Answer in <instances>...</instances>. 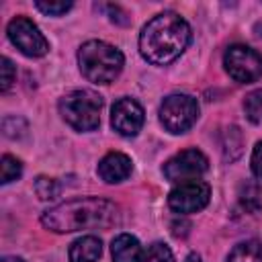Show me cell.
<instances>
[{
	"mask_svg": "<svg viewBox=\"0 0 262 262\" xmlns=\"http://www.w3.org/2000/svg\"><path fill=\"white\" fill-rule=\"evenodd\" d=\"M119 221V209L106 199H74L51 207L41 213L43 227L55 233H70L78 229H98L111 227Z\"/></svg>",
	"mask_w": 262,
	"mask_h": 262,
	"instance_id": "6da1fadb",
	"label": "cell"
},
{
	"mask_svg": "<svg viewBox=\"0 0 262 262\" xmlns=\"http://www.w3.org/2000/svg\"><path fill=\"white\" fill-rule=\"evenodd\" d=\"M190 43V27L176 12L156 14L139 35L141 55L156 66L174 61Z\"/></svg>",
	"mask_w": 262,
	"mask_h": 262,
	"instance_id": "7a4b0ae2",
	"label": "cell"
},
{
	"mask_svg": "<svg viewBox=\"0 0 262 262\" xmlns=\"http://www.w3.org/2000/svg\"><path fill=\"white\" fill-rule=\"evenodd\" d=\"M78 63L82 76L92 84H111L121 74L125 57L123 53L104 41H86L78 51Z\"/></svg>",
	"mask_w": 262,
	"mask_h": 262,
	"instance_id": "3957f363",
	"label": "cell"
},
{
	"mask_svg": "<svg viewBox=\"0 0 262 262\" xmlns=\"http://www.w3.org/2000/svg\"><path fill=\"white\" fill-rule=\"evenodd\" d=\"M102 96L92 90H74L59 100L63 121L76 131H92L100 123Z\"/></svg>",
	"mask_w": 262,
	"mask_h": 262,
	"instance_id": "277c9868",
	"label": "cell"
},
{
	"mask_svg": "<svg viewBox=\"0 0 262 262\" xmlns=\"http://www.w3.org/2000/svg\"><path fill=\"white\" fill-rule=\"evenodd\" d=\"M199 117V102L188 94H170L160 106V121L170 133L188 131Z\"/></svg>",
	"mask_w": 262,
	"mask_h": 262,
	"instance_id": "5b68a950",
	"label": "cell"
},
{
	"mask_svg": "<svg viewBox=\"0 0 262 262\" xmlns=\"http://www.w3.org/2000/svg\"><path fill=\"white\" fill-rule=\"evenodd\" d=\"M223 66L227 74L242 84L262 78V55L248 45H231L223 55Z\"/></svg>",
	"mask_w": 262,
	"mask_h": 262,
	"instance_id": "8992f818",
	"label": "cell"
},
{
	"mask_svg": "<svg viewBox=\"0 0 262 262\" xmlns=\"http://www.w3.org/2000/svg\"><path fill=\"white\" fill-rule=\"evenodd\" d=\"M8 39L10 43L25 55L29 57H41L49 51V43L43 37V33L39 31V27L27 18V16H16L8 23Z\"/></svg>",
	"mask_w": 262,
	"mask_h": 262,
	"instance_id": "52a82bcc",
	"label": "cell"
},
{
	"mask_svg": "<svg viewBox=\"0 0 262 262\" xmlns=\"http://www.w3.org/2000/svg\"><path fill=\"white\" fill-rule=\"evenodd\" d=\"M209 168V160L199 149H184L164 164V176L170 182H190L203 176Z\"/></svg>",
	"mask_w": 262,
	"mask_h": 262,
	"instance_id": "ba28073f",
	"label": "cell"
},
{
	"mask_svg": "<svg viewBox=\"0 0 262 262\" xmlns=\"http://www.w3.org/2000/svg\"><path fill=\"white\" fill-rule=\"evenodd\" d=\"M211 199V188L207 182L190 180L182 182L168 194V205L176 213H196L207 207Z\"/></svg>",
	"mask_w": 262,
	"mask_h": 262,
	"instance_id": "9c48e42d",
	"label": "cell"
},
{
	"mask_svg": "<svg viewBox=\"0 0 262 262\" xmlns=\"http://www.w3.org/2000/svg\"><path fill=\"white\" fill-rule=\"evenodd\" d=\"M143 108L137 100L133 98H119L113 104L111 111V125L117 133L125 137H133L141 131L143 127Z\"/></svg>",
	"mask_w": 262,
	"mask_h": 262,
	"instance_id": "30bf717a",
	"label": "cell"
},
{
	"mask_svg": "<svg viewBox=\"0 0 262 262\" xmlns=\"http://www.w3.org/2000/svg\"><path fill=\"white\" fill-rule=\"evenodd\" d=\"M131 170H133L131 158L121 151H111L98 162V176L108 184L123 182L125 178L131 176Z\"/></svg>",
	"mask_w": 262,
	"mask_h": 262,
	"instance_id": "8fae6325",
	"label": "cell"
},
{
	"mask_svg": "<svg viewBox=\"0 0 262 262\" xmlns=\"http://www.w3.org/2000/svg\"><path fill=\"white\" fill-rule=\"evenodd\" d=\"M111 252H113V262H141V256H143L139 239L129 233L117 235L113 239Z\"/></svg>",
	"mask_w": 262,
	"mask_h": 262,
	"instance_id": "7c38bea8",
	"label": "cell"
},
{
	"mask_svg": "<svg viewBox=\"0 0 262 262\" xmlns=\"http://www.w3.org/2000/svg\"><path fill=\"white\" fill-rule=\"evenodd\" d=\"M102 254V244L94 235H84L70 246V262H96Z\"/></svg>",
	"mask_w": 262,
	"mask_h": 262,
	"instance_id": "4fadbf2b",
	"label": "cell"
},
{
	"mask_svg": "<svg viewBox=\"0 0 262 262\" xmlns=\"http://www.w3.org/2000/svg\"><path fill=\"white\" fill-rule=\"evenodd\" d=\"M227 262H262V244L258 239H246L233 246Z\"/></svg>",
	"mask_w": 262,
	"mask_h": 262,
	"instance_id": "5bb4252c",
	"label": "cell"
},
{
	"mask_svg": "<svg viewBox=\"0 0 262 262\" xmlns=\"http://www.w3.org/2000/svg\"><path fill=\"white\" fill-rule=\"evenodd\" d=\"M239 205L250 213H258L262 209V192L256 182H244L239 186Z\"/></svg>",
	"mask_w": 262,
	"mask_h": 262,
	"instance_id": "9a60e30c",
	"label": "cell"
},
{
	"mask_svg": "<svg viewBox=\"0 0 262 262\" xmlns=\"http://www.w3.org/2000/svg\"><path fill=\"white\" fill-rule=\"evenodd\" d=\"M223 151L225 160H235L242 154V131L237 127H227L223 133Z\"/></svg>",
	"mask_w": 262,
	"mask_h": 262,
	"instance_id": "2e32d148",
	"label": "cell"
},
{
	"mask_svg": "<svg viewBox=\"0 0 262 262\" xmlns=\"http://www.w3.org/2000/svg\"><path fill=\"white\" fill-rule=\"evenodd\" d=\"M244 113L252 123L262 121V90H254L244 98Z\"/></svg>",
	"mask_w": 262,
	"mask_h": 262,
	"instance_id": "e0dca14e",
	"label": "cell"
},
{
	"mask_svg": "<svg viewBox=\"0 0 262 262\" xmlns=\"http://www.w3.org/2000/svg\"><path fill=\"white\" fill-rule=\"evenodd\" d=\"M141 262H174V256L170 252V248L162 242H154L151 246H147V250L141 256Z\"/></svg>",
	"mask_w": 262,
	"mask_h": 262,
	"instance_id": "ac0fdd59",
	"label": "cell"
},
{
	"mask_svg": "<svg viewBox=\"0 0 262 262\" xmlns=\"http://www.w3.org/2000/svg\"><path fill=\"white\" fill-rule=\"evenodd\" d=\"M61 186L57 184V180L53 178H47V176H39L35 180V192L41 201H49V199H55L59 194Z\"/></svg>",
	"mask_w": 262,
	"mask_h": 262,
	"instance_id": "d6986e66",
	"label": "cell"
},
{
	"mask_svg": "<svg viewBox=\"0 0 262 262\" xmlns=\"http://www.w3.org/2000/svg\"><path fill=\"white\" fill-rule=\"evenodd\" d=\"M23 172V164L12 158V156H2V184H8L12 180H16Z\"/></svg>",
	"mask_w": 262,
	"mask_h": 262,
	"instance_id": "ffe728a7",
	"label": "cell"
},
{
	"mask_svg": "<svg viewBox=\"0 0 262 262\" xmlns=\"http://www.w3.org/2000/svg\"><path fill=\"white\" fill-rule=\"evenodd\" d=\"M35 6H37L43 14L61 16V14H66V12L72 8V2H63V0H59V2H43V0H37Z\"/></svg>",
	"mask_w": 262,
	"mask_h": 262,
	"instance_id": "44dd1931",
	"label": "cell"
},
{
	"mask_svg": "<svg viewBox=\"0 0 262 262\" xmlns=\"http://www.w3.org/2000/svg\"><path fill=\"white\" fill-rule=\"evenodd\" d=\"M12 82H14V66L8 57H2V92H6Z\"/></svg>",
	"mask_w": 262,
	"mask_h": 262,
	"instance_id": "7402d4cb",
	"label": "cell"
},
{
	"mask_svg": "<svg viewBox=\"0 0 262 262\" xmlns=\"http://www.w3.org/2000/svg\"><path fill=\"white\" fill-rule=\"evenodd\" d=\"M106 10H108V14H111V20H113V23H117V25H129V23H131L129 14H127L123 8L108 4V6H106Z\"/></svg>",
	"mask_w": 262,
	"mask_h": 262,
	"instance_id": "603a6c76",
	"label": "cell"
},
{
	"mask_svg": "<svg viewBox=\"0 0 262 262\" xmlns=\"http://www.w3.org/2000/svg\"><path fill=\"white\" fill-rule=\"evenodd\" d=\"M252 172L262 178V141H258L254 145V151H252Z\"/></svg>",
	"mask_w": 262,
	"mask_h": 262,
	"instance_id": "cb8c5ba5",
	"label": "cell"
},
{
	"mask_svg": "<svg viewBox=\"0 0 262 262\" xmlns=\"http://www.w3.org/2000/svg\"><path fill=\"white\" fill-rule=\"evenodd\" d=\"M2 262H25L23 258H16V256H4Z\"/></svg>",
	"mask_w": 262,
	"mask_h": 262,
	"instance_id": "d4e9b609",
	"label": "cell"
},
{
	"mask_svg": "<svg viewBox=\"0 0 262 262\" xmlns=\"http://www.w3.org/2000/svg\"><path fill=\"white\" fill-rule=\"evenodd\" d=\"M184 262H201V258H199V256H196V254H188V256H186V260H184Z\"/></svg>",
	"mask_w": 262,
	"mask_h": 262,
	"instance_id": "484cf974",
	"label": "cell"
}]
</instances>
